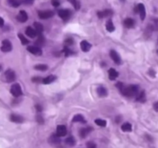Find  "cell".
<instances>
[{"label":"cell","mask_w":158,"mask_h":148,"mask_svg":"<svg viewBox=\"0 0 158 148\" xmlns=\"http://www.w3.org/2000/svg\"><path fill=\"white\" fill-rule=\"evenodd\" d=\"M139 88L137 85H130L128 86H124L120 89V92L123 95L127 97H133L137 96L139 93Z\"/></svg>","instance_id":"1"},{"label":"cell","mask_w":158,"mask_h":148,"mask_svg":"<svg viewBox=\"0 0 158 148\" xmlns=\"http://www.w3.org/2000/svg\"><path fill=\"white\" fill-rule=\"evenodd\" d=\"M10 92L12 95L15 97H19L23 94V91H22V88L19 83H15L11 86Z\"/></svg>","instance_id":"2"},{"label":"cell","mask_w":158,"mask_h":148,"mask_svg":"<svg viewBox=\"0 0 158 148\" xmlns=\"http://www.w3.org/2000/svg\"><path fill=\"white\" fill-rule=\"evenodd\" d=\"M16 78L15 72L12 69H8L4 72V80L7 83H11L13 82Z\"/></svg>","instance_id":"3"},{"label":"cell","mask_w":158,"mask_h":148,"mask_svg":"<svg viewBox=\"0 0 158 148\" xmlns=\"http://www.w3.org/2000/svg\"><path fill=\"white\" fill-rule=\"evenodd\" d=\"M12 43L9 40L4 39L2 42V46H1V50L4 52H9L12 50Z\"/></svg>","instance_id":"4"},{"label":"cell","mask_w":158,"mask_h":148,"mask_svg":"<svg viewBox=\"0 0 158 148\" xmlns=\"http://www.w3.org/2000/svg\"><path fill=\"white\" fill-rule=\"evenodd\" d=\"M38 15L42 19H47V18H51L54 15L53 11L51 10H45V11H40L38 12Z\"/></svg>","instance_id":"5"},{"label":"cell","mask_w":158,"mask_h":148,"mask_svg":"<svg viewBox=\"0 0 158 148\" xmlns=\"http://www.w3.org/2000/svg\"><path fill=\"white\" fill-rule=\"evenodd\" d=\"M27 50L29 52L35 56H41L43 53V51L40 49V47L37 46H30L27 48Z\"/></svg>","instance_id":"6"},{"label":"cell","mask_w":158,"mask_h":148,"mask_svg":"<svg viewBox=\"0 0 158 148\" xmlns=\"http://www.w3.org/2000/svg\"><path fill=\"white\" fill-rule=\"evenodd\" d=\"M66 134H67V130H66V126H64V125H59V126H57L56 135L58 137H65Z\"/></svg>","instance_id":"7"},{"label":"cell","mask_w":158,"mask_h":148,"mask_svg":"<svg viewBox=\"0 0 158 148\" xmlns=\"http://www.w3.org/2000/svg\"><path fill=\"white\" fill-rule=\"evenodd\" d=\"M58 15L63 20H67L68 18L70 17L71 12L69 9H61V10L59 11Z\"/></svg>","instance_id":"8"},{"label":"cell","mask_w":158,"mask_h":148,"mask_svg":"<svg viewBox=\"0 0 158 148\" xmlns=\"http://www.w3.org/2000/svg\"><path fill=\"white\" fill-rule=\"evenodd\" d=\"M110 55L111 59L114 60V62L116 64H120V63H121V59H120V56L115 50H114V49L110 50Z\"/></svg>","instance_id":"9"},{"label":"cell","mask_w":158,"mask_h":148,"mask_svg":"<svg viewBox=\"0 0 158 148\" xmlns=\"http://www.w3.org/2000/svg\"><path fill=\"white\" fill-rule=\"evenodd\" d=\"M17 20L20 23H26L28 20V15L26 11L21 10L16 16Z\"/></svg>","instance_id":"10"},{"label":"cell","mask_w":158,"mask_h":148,"mask_svg":"<svg viewBox=\"0 0 158 148\" xmlns=\"http://www.w3.org/2000/svg\"><path fill=\"white\" fill-rule=\"evenodd\" d=\"M137 9H138V12L140 13V16L141 20H144L145 17H146V9H145V6L143 3H140L137 6Z\"/></svg>","instance_id":"11"},{"label":"cell","mask_w":158,"mask_h":148,"mask_svg":"<svg viewBox=\"0 0 158 148\" xmlns=\"http://www.w3.org/2000/svg\"><path fill=\"white\" fill-rule=\"evenodd\" d=\"M80 48H81L83 52H89L91 49V44L86 40H83L80 43Z\"/></svg>","instance_id":"12"},{"label":"cell","mask_w":158,"mask_h":148,"mask_svg":"<svg viewBox=\"0 0 158 148\" xmlns=\"http://www.w3.org/2000/svg\"><path fill=\"white\" fill-rule=\"evenodd\" d=\"M10 120L12 122L17 123H21L24 121V119L22 116L18 115V114H12L10 116Z\"/></svg>","instance_id":"13"},{"label":"cell","mask_w":158,"mask_h":148,"mask_svg":"<svg viewBox=\"0 0 158 148\" xmlns=\"http://www.w3.org/2000/svg\"><path fill=\"white\" fill-rule=\"evenodd\" d=\"M26 34L30 38H35L37 35L36 31L35 30V29H32V27L29 26V27L26 28Z\"/></svg>","instance_id":"14"},{"label":"cell","mask_w":158,"mask_h":148,"mask_svg":"<svg viewBox=\"0 0 158 148\" xmlns=\"http://www.w3.org/2000/svg\"><path fill=\"white\" fill-rule=\"evenodd\" d=\"M108 75H109L110 80H114L118 77V72L116 71L114 69H110L108 70Z\"/></svg>","instance_id":"15"},{"label":"cell","mask_w":158,"mask_h":148,"mask_svg":"<svg viewBox=\"0 0 158 148\" xmlns=\"http://www.w3.org/2000/svg\"><path fill=\"white\" fill-rule=\"evenodd\" d=\"M56 79V76L54 75H50L46 76V78H44L43 80V84H50L52 82H54Z\"/></svg>","instance_id":"16"},{"label":"cell","mask_w":158,"mask_h":148,"mask_svg":"<svg viewBox=\"0 0 158 148\" xmlns=\"http://www.w3.org/2000/svg\"><path fill=\"white\" fill-rule=\"evenodd\" d=\"M92 128L90 127H86V128H82L80 130V135L81 136L82 138H85L89 133L92 130Z\"/></svg>","instance_id":"17"},{"label":"cell","mask_w":158,"mask_h":148,"mask_svg":"<svg viewBox=\"0 0 158 148\" xmlns=\"http://www.w3.org/2000/svg\"><path fill=\"white\" fill-rule=\"evenodd\" d=\"M97 93L100 97H106L107 96V90L103 86H99L97 88Z\"/></svg>","instance_id":"18"},{"label":"cell","mask_w":158,"mask_h":148,"mask_svg":"<svg viewBox=\"0 0 158 148\" xmlns=\"http://www.w3.org/2000/svg\"><path fill=\"white\" fill-rule=\"evenodd\" d=\"M34 28H35V30L36 31L37 35H41L42 32H43V26L40 23H38V22L34 23Z\"/></svg>","instance_id":"19"},{"label":"cell","mask_w":158,"mask_h":148,"mask_svg":"<svg viewBox=\"0 0 158 148\" xmlns=\"http://www.w3.org/2000/svg\"><path fill=\"white\" fill-rule=\"evenodd\" d=\"M106 29L108 32H114L115 30V26H114L113 21L111 19H109L106 23Z\"/></svg>","instance_id":"20"},{"label":"cell","mask_w":158,"mask_h":148,"mask_svg":"<svg viewBox=\"0 0 158 148\" xmlns=\"http://www.w3.org/2000/svg\"><path fill=\"white\" fill-rule=\"evenodd\" d=\"M124 23V26H126L127 28H132L134 26V20L131 18H127L124 20L123 22Z\"/></svg>","instance_id":"21"},{"label":"cell","mask_w":158,"mask_h":148,"mask_svg":"<svg viewBox=\"0 0 158 148\" xmlns=\"http://www.w3.org/2000/svg\"><path fill=\"white\" fill-rule=\"evenodd\" d=\"M73 122H80V123H86V120H85L84 117L81 114H77L73 117Z\"/></svg>","instance_id":"22"},{"label":"cell","mask_w":158,"mask_h":148,"mask_svg":"<svg viewBox=\"0 0 158 148\" xmlns=\"http://www.w3.org/2000/svg\"><path fill=\"white\" fill-rule=\"evenodd\" d=\"M121 129L123 132H131L132 130V125L130 123H124L121 126Z\"/></svg>","instance_id":"23"},{"label":"cell","mask_w":158,"mask_h":148,"mask_svg":"<svg viewBox=\"0 0 158 148\" xmlns=\"http://www.w3.org/2000/svg\"><path fill=\"white\" fill-rule=\"evenodd\" d=\"M137 100L139 102H141V103H144L146 101V95H145L144 91H142L137 94Z\"/></svg>","instance_id":"24"},{"label":"cell","mask_w":158,"mask_h":148,"mask_svg":"<svg viewBox=\"0 0 158 148\" xmlns=\"http://www.w3.org/2000/svg\"><path fill=\"white\" fill-rule=\"evenodd\" d=\"M44 43H45L44 37H43L42 35H39V37H38V38H37L36 41L35 42V46H39V47H40V46H43V45H44Z\"/></svg>","instance_id":"25"},{"label":"cell","mask_w":158,"mask_h":148,"mask_svg":"<svg viewBox=\"0 0 158 148\" xmlns=\"http://www.w3.org/2000/svg\"><path fill=\"white\" fill-rule=\"evenodd\" d=\"M65 142H66V144H67L68 146H74V145L76 144V140L75 138L73 137H67V138L66 139V140H65Z\"/></svg>","instance_id":"26"},{"label":"cell","mask_w":158,"mask_h":148,"mask_svg":"<svg viewBox=\"0 0 158 148\" xmlns=\"http://www.w3.org/2000/svg\"><path fill=\"white\" fill-rule=\"evenodd\" d=\"M34 69L39 71H46L48 69V66L46 64H37L34 66Z\"/></svg>","instance_id":"27"},{"label":"cell","mask_w":158,"mask_h":148,"mask_svg":"<svg viewBox=\"0 0 158 148\" xmlns=\"http://www.w3.org/2000/svg\"><path fill=\"white\" fill-rule=\"evenodd\" d=\"M8 2H9V5L14 8L19 7L22 3L21 0H8Z\"/></svg>","instance_id":"28"},{"label":"cell","mask_w":158,"mask_h":148,"mask_svg":"<svg viewBox=\"0 0 158 148\" xmlns=\"http://www.w3.org/2000/svg\"><path fill=\"white\" fill-rule=\"evenodd\" d=\"M49 141H50V143H53V144H58L60 142V137H58L57 135H52L50 139H49Z\"/></svg>","instance_id":"29"},{"label":"cell","mask_w":158,"mask_h":148,"mask_svg":"<svg viewBox=\"0 0 158 148\" xmlns=\"http://www.w3.org/2000/svg\"><path fill=\"white\" fill-rule=\"evenodd\" d=\"M68 1L73 6L76 10H79L80 9V2L79 0H68Z\"/></svg>","instance_id":"30"},{"label":"cell","mask_w":158,"mask_h":148,"mask_svg":"<svg viewBox=\"0 0 158 148\" xmlns=\"http://www.w3.org/2000/svg\"><path fill=\"white\" fill-rule=\"evenodd\" d=\"M95 123L97 125H98V126L103 127V126H106V121L104 120H102V119H96Z\"/></svg>","instance_id":"31"},{"label":"cell","mask_w":158,"mask_h":148,"mask_svg":"<svg viewBox=\"0 0 158 148\" xmlns=\"http://www.w3.org/2000/svg\"><path fill=\"white\" fill-rule=\"evenodd\" d=\"M18 36H19V38L20 41H21L22 44L23 45H27L28 43H29V40H28L27 39H26V37L23 35V34H21V33L18 34Z\"/></svg>","instance_id":"32"},{"label":"cell","mask_w":158,"mask_h":148,"mask_svg":"<svg viewBox=\"0 0 158 148\" xmlns=\"http://www.w3.org/2000/svg\"><path fill=\"white\" fill-rule=\"evenodd\" d=\"M103 12L104 17H110L113 15V11L110 10V9H105Z\"/></svg>","instance_id":"33"},{"label":"cell","mask_w":158,"mask_h":148,"mask_svg":"<svg viewBox=\"0 0 158 148\" xmlns=\"http://www.w3.org/2000/svg\"><path fill=\"white\" fill-rule=\"evenodd\" d=\"M43 79L40 76H35L32 79V82H34V83H43Z\"/></svg>","instance_id":"34"},{"label":"cell","mask_w":158,"mask_h":148,"mask_svg":"<svg viewBox=\"0 0 158 148\" xmlns=\"http://www.w3.org/2000/svg\"><path fill=\"white\" fill-rule=\"evenodd\" d=\"M86 146L87 148H97V145L96 143H94V142L89 141L87 143H86Z\"/></svg>","instance_id":"35"},{"label":"cell","mask_w":158,"mask_h":148,"mask_svg":"<svg viewBox=\"0 0 158 148\" xmlns=\"http://www.w3.org/2000/svg\"><path fill=\"white\" fill-rule=\"evenodd\" d=\"M51 3H52V5L54 7H59L60 5V0H52V1H51Z\"/></svg>","instance_id":"36"},{"label":"cell","mask_w":158,"mask_h":148,"mask_svg":"<svg viewBox=\"0 0 158 148\" xmlns=\"http://www.w3.org/2000/svg\"><path fill=\"white\" fill-rule=\"evenodd\" d=\"M36 121L38 122L39 123H40V124H42V123H43V122H44V120H43V118L42 116L38 115L36 117Z\"/></svg>","instance_id":"37"},{"label":"cell","mask_w":158,"mask_h":148,"mask_svg":"<svg viewBox=\"0 0 158 148\" xmlns=\"http://www.w3.org/2000/svg\"><path fill=\"white\" fill-rule=\"evenodd\" d=\"M63 52H65V55H66V56H69L70 54H72V52L70 51V49H68L67 47L64 48V49H63Z\"/></svg>","instance_id":"38"},{"label":"cell","mask_w":158,"mask_h":148,"mask_svg":"<svg viewBox=\"0 0 158 148\" xmlns=\"http://www.w3.org/2000/svg\"><path fill=\"white\" fill-rule=\"evenodd\" d=\"M65 43H66L67 46H70V45H72L73 43V40L71 38H69L65 41Z\"/></svg>","instance_id":"39"},{"label":"cell","mask_w":158,"mask_h":148,"mask_svg":"<svg viewBox=\"0 0 158 148\" xmlns=\"http://www.w3.org/2000/svg\"><path fill=\"white\" fill-rule=\"evenodd\" d=\"M21 2L24 4H27V5H31L33 3V0H21Z\"/></svg>","instance_id":"40"},{"label":"cell","mask_w":158,"mask_h":148,"mask_svg":"<svg viewBox=\"0 0 158 148\" xmlns=\"http://www.w3.org/2000/svg\"><path fill=\"white\" fill-rule=\"evenodd\" d=\"M97 15L100 18H103L104 17V15H103V12H101V11H99L97 12Z\"/></svg>","instance_id":"41"},{"label":"cell","mask_w":158,"mask_h":148,"mask_svg":"<svg viewBox=\"0 0 158 148\" xmlns=\"http://www.w3.org/2000/svg\"><path fill=\"white\" fill-rule=\"evenodd\" d=\"M35 109H36V110L38 111V112H41V111L43 110V108H42V106H40V104L35 105Z\"/></svg>","instance_id":"42"},{"label":"cell","mask_w":158,"mask_h":148,"mask_svg":"<svg viewBox=\"0 0 158 148\" xmlns=\"http://www.w3.org/2000/svg\"><path fill=\"white\" fill-rule=\"evenodd\" d=\"M149 73H150V75L151 76H155V72H154V70H153L152 69H151L149 70Z\"/></svg>","instance_id":"43"},{"label":"cell","mask_w":158,"mask_h":148,"mask_svg":"<svg viewBox=\"0 0 158 148\" xmlns=\"http://www.w3.org/2000/svg\"><path fill=\"white\" fill-rule=\"evenodd\" d=\"M4 26V19L2 17H0V28H2Z\"/></svg>","instance_id":"44"},{"label":"cell","mask_w":158,"mask_h":148,"mask_svg":"<svg viewBox=\"0 0 158 148\" xmlns=\"http://www.w3.org/2000/svg\"><path fill=\"white\" fill-rule=\"evenodd\" d=\"M154 109H155V111L158 112V102H156L154 104Z\"/></svg>","instance_id":"45"},{"label":"cell","mask_w":158,"mask_h":148,"mask_svg":"<svg viewBox=\"0 0 158 148\" xmlns=\"http://www.w3.org/2000/svg\"><path fill=\"white\" fill-rule=\"evenodd\" d=\"M120 1H122V2H123H123H124V1H125V0H120Z\"/></svg>","instance_id":"46"},{"label":"cell","mask_w":158,"mask_h":148,"mask_svg":"<svg viewBox=\"0 0 158 148\" xmlns=\"http://www.w3.org/2000/svg\"><path fill=\"white\" fill-rule=\"evenodd\" d=\"M157 53H158V50H157Z\"/></svg>","instance_id":"47"}]
</instances>
